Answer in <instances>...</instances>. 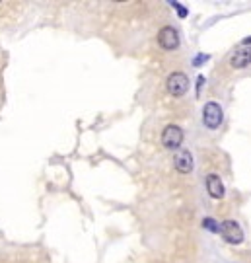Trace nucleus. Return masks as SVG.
I'll list each match as a JSON object with an SVG mask.
<instances>
[{"label":"nucleus","mask_w":251,"mask_h":263,"mask_svg":"<svg viewBox=\"0 0 251 263\" xmlns=\"http://www.w3.org/2000/svg\"><path fill=\"white\" fill-rule=\"evenodd\" d=\"M166 86H167V92L173 98H181L189 90V78L183 72H171L166 80Z\"/></svg>","instance_id":"f257e3e1"},{"label":"nucleus","mask_w":251,"mask_h":263,"mask_svg":"<svg viewBox=\"0 0 251 263\" xmlns=\"http://www.w3.org/2000/svg\"><path fill=\"white\" fill-rule=\"evenodd\" d=\"M222 117H224L222 107L216 102H208L202 107V123L206 129H218L222 123Z\"/></svg>","instance_id":"f03ea898"},{"label":"nucleus","mask_w":251,"mask_h":263,"mask_svg":"<svg viewBox=\"0 0 251 263\" xmlns=\"http://www.w3.org/2000/svg\"><path fill=\"white\" fill-rule=\"evenodd\" d=\"M183 143V129L179 125H167L164 131H162V145L167 148V150H175L179 148Z\"/></svg>","instance_id":"7ed1b4c3"},{"label":"nucleus","mask_w":251,"mask_h":263,"mask_svg":"<svg viewBox=\"0 0 251 263\" xmlns=\"http://www.w3.org/2000/svg\"><path fill=\"white\" fill-rule=\"evenodd\" d=\"M220 234L228 244H242L244 242V230L236 220H224L220 224Z\"/></svg>","instance_id":"20e7f679"},{"label":"nucleus","mask_w":251,"mask_h":263,"mask_svg":"<svg viewBox=\"0 0 251 263\" xmlns=\"http://www.w3.org/2000/svg\"><path fill=\"white\" fill-rule=\"evenodd\" d=\"M158 43H160L162 49L173 51V49H177V45H179V35H177V31H175L173 28L166 26V28H162V29L158 31Z\"/></svg>","instance_id":"39448f33"},{"label":"nucleus","mask_w":251,"mask_h":263,"mask_svg":"<svg viewBox=\"0 0 251 263\" xmlns=\"http://www.w3.org/2000/svg\"><path fill=\"white\" fill-rule=\"evenodd\" d=\"M206 189H208V193H210L212 199H222L224 197V183H222L220 175L208 174L206 175Z\"/></svg>","instance_id":"423d86ee"},{"label":"nucleus","mask_w":251,"mask_h":263,"mask_svg":"<svg viewBox=\"0 0 251 263\" xmlns=\"http://www.w3.org/2000/svg\"><path fill=\"white\" fill-rule=\"evenodd\" d=\"M193 166H195V162H193V156H191L189 150H183V152H179L175 156V170L179 174H191Z\"/></svg>","instance_id":"0eeeda50"},{"label":"nucleus","mask_w":251,"mask_h":263,"mask_svg":"<svg viewBox=\"0 0 251 263\" xmlns=\"http://www.w3.org/2000/svg\"><path fill=\"white\" fill-rule=\"evenodd\" d=\"M251 62V49H238V51L234 53L232 57H230V64H232V68H246V66H250Z\"/></svg>","instance_id":"6e6552de"},{"label":"nucleus","mask_w":251,"mask_h":263,"mask_svg":"<svg viewBox=\"0 0 251 263\" xmlns=\"http://www.w3.org/2000/svg\"><path fill=\"white\" fill-rule=\"evenodd\" d=\"M202 228H206L210 232H220V224H216L214 218H204L202 220Z\"/></svg>","instance_id":"1a4fd4ad"},{"label":"nucleus","mask_w":251,"mask_h":263,"mask_svg":"<svg viewBox=\"0 0 251 263\" xmlns=\"http://www.w3.org/2000/svg\"><path fill=\"white\" fill-rule=\"evenodd\" d=\"M171 6H173V8L177 10V14H179L181 18H185V16H187V10H185V8H183V6L179 4V2H171Z\"/></svg>","instance_id":"9d476101"},{"label":"nucleus","mask_w":251,"mask_h":263,"mask_svg":"<svg viewBox=\"0 0 251 263\" xmlns=\"http://www.w3.org/2000/svg\"><path fill=\"white\" fill-rule=\"evenodd\" d=\"M206 58H208L206 55H199V57L195 58V66H199V64H201V62H202V60H206Z\"/></svg>","instance_id":"9b49d317"}]
</instances>
